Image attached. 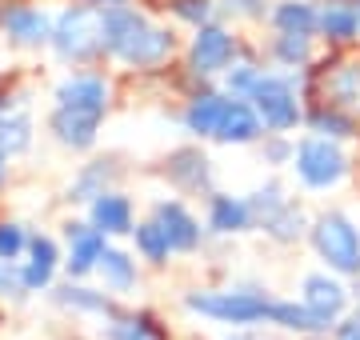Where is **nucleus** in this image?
Listing matches in <instances>:
<instances>
[{
  "instance_id": "473e14b6",
  "label": "nucleus",
  "mask_w": 360,
  "mask_h": 340,
  "mask_svg": "<svg viewBox=\"0 0 360 340\" xmlns=\"http://www.w3.org/2000/svg\"><path fill=\"white\" fill-rule=\"evenodd\" d=\"M25 252H28V233H25V224L0 221V261H20Z\"/></svg>"
},
{
  "instance_id": "bb28decb",
  "label": "nucleus",
  "mask_w": 360,
  "mask_h": 340,
  "mask_svg": "<svg viewBox=\"0 0 360 340\" xmlns=\"http://www.w3.org/2000/svg\"><path fill=\"white\" fill-rule=\"evenodd\" d=\"M132 240H136V252H141L148 264H165L168 252H172V244H168V233L160 228V221H144L132 228Z\"/></svg>"
},
{
  "instance_id": "ea45409f",
  "label": "nucleus",
  "mask_w": 360,
  "mask_h": 340,
  "mask_svg": "<svg viewBox=\"0 0 360 340\" xmlns=\"http://www.w3.org/2000/svg\"><path fill=\"white\" fill-rule=\"evenodd\" d=\"M269 160H272V164H281V160H288V144H284V140L269 144Z\"/></svg>"
},
{
  "instance_id": "4be33fe9",
  "label": "nucleus",
  "mask_w": 360,
  "mask_h": 340,
  "mask_svg": "<svg viewBox=\"0 0 360 340\" xmlns=\"http://www.w3.org/2000/svg\"><path fill=\"white\" fill-rule=\"evenodd\" d=\"M112 160H92V164H84V169L77 172V181L68 184V200L72 204H89V200H96L101 192H108V181H112Z\"/></svg>"
},
{
  "instance_id": "1a4fd4ad",
  "label": "nucleus",
  "mask_w": 360,
  "mask_h": 340,
  "mask_svg": "<svg viewBox=\"0 0 360 340\" xmlns=\"http://www.w3.org/2000/svg\"><path fill=\"white\" fill-rule=\"evenodd\" d=\"M65 240H68V256H65V268L72 280L80 276L96 273V264H101L104 249H108V236L96 228V224H80V221H68L65 224Z\"/></svg>"
},
{
  "instance_id": "a878e982",
  "label": "nucleus",
  "mask_w": 360,
  "mask_h": 340,
  "mask_svg": "<svg viewBox=\"0 0 360 340\" xmlns=\"http://www.w3.org/2000/svg\"><path fill=\"white\" fill-rule=\"evenodd\" d=\"M272 25L281 28V32H304V37H312L316 32V8H312L309 0H284L272 13Z\"/></svg>"
},
{
  "instance_id": "7c9ffc66",
  "label": "nucleus",
  "mask_w": 360,
  "mask_h": 340,
  "mask_svg": "<svg viewBox=\"0 0 360 340\" xmlns=\"http://www.w3.org/2000/svg\"><path fill=\"white\" fill-rule=\"evenodd\" d=\"M108 340H160L148 325V316H112Z\"/></svg>"
},
{
  "instance_id": "cd10ccee",
  "label": "nucleus",
  "mask_w": 360,
  "mask_h": 340,
  "mask_svg": "<svg viewBox=\"0 0 360 340\" xmlns=\"http://www.w3.org/2000/svg\"><path fill=\"white\" fill-rule=\"evenodd\" d=\"M264 233H269L272 240L288 244V240H296V236L304 233V212L296 209V204H281L272 216H264Z\"/></svg>"
},
{
  "instance_id": "7ed1b4c3",
  "label": "nucleus",
  "mask_w": 360,
  "mask_h": 340,
  "mask_svg": "<svg viewBox=\"0 0 360 340\" xmlns=\"http://www.w3.org/2000/svg\"><path fill=\"white\" fill-rule=\"evenodd\" d=\"M184 304H188V313H200L208 320L236 325V328L264 320L272 308V301L260 288H208V292H188Z\"/></svg>"
},
{
  "instance_id": "412c9836",
  "label": "nucleus",
  "mask_w": 360,
  "mask_h": 340,
  "mask_svg": "<svg viewBox=\"0 0 360 340\" xmlns=\"http://www.w3.org/2000/svg\"><path fill=\"white\" fill-rule=\"evenodd\" d=\"M96 273L104 276V288H108L112 296H129L132 288H136V261H132L124 249H104Z\"/></svg>"
},
{
  "instance_id": "c85d7f7f",
  "label": "nucleus",
  "mask_w": 360,
  "mask_h": 340,
  "mask_svg": "<svg viewBox=\"0 0 360 340\" xmlns=\"http://www.w3.org/2000/svg\"><path fill=\"white\" fill-rule=\"evenodd\" d=\"M168 176L184 188H200V184H208V160L200 152H176L168 164Z\"/></svg>"
},
{
  "instance_id": "dca6fc26",
  "label": "nucleus",
  "mask_w": 360,
  "mask_h": 340,
  "mask_svg": "<svg viewBox=\"0 0 360 340\" xmlns=\"http://www.w3.org/2000/svg\"><path fill=\"white\" fill-rule=\"evenodd\" d=\"M324 96H328V105L333 108L360 117V60L336 65L333 72L324 77Z\"/></svg>"
},
{
  "instance_id": "f257e3e1",
  "label": "nucleus",
  "mask_w": 360,
  "mask_h": 340,
  "mask_svg": "<svg viewBox=\"0 0 360 340\" xmlns=\"http://www.w3.org/2000/svg\"><path fill=\"white\" fill-rule=\"evenodd\" d=\"M101 53L129 68H156L172 56V32L124 4H101Z\"/></svg>"
},
{
  "instance_id": "ddd939ff",
  "label": "nucleus",
  "mask_w": 360,
  "mask_h": 340,
  "mask_svg": "<svg viewBox=\"0 0 360 340\" xmlns=\"http://www.w3.org/2000/svg\"><path fill=\"white\" fill-rule=\"evenodd\" d=\"M156 221H160V228L168 233V244H172V252H193L196 244H200V224H196V216L180 200H160L156 204Z\"/></svg>"
},
{
  "instance_id": "58836bf2",
  "label": "nucleus",
  "mask_w": 360,
  "mask_h": 340,
  "mask_svg": "<svg viewBox=\"0 0 360 340\" xmlns=\"http://www.w3.org/2000/svg\"><path fill=\"white\" fill-rule=\"evenodd\" d=\"M336 340H360V316H352V320L336 328Z\"/></svg>"
},
{
  "instance_id": "423d86ee",
  "label": "nucleus",
  "mask_w": 360,
  "mask_h": 340,
  "mask_svg": "<svg viewBox=\"0 0 360 340\" xmlns=\"http://www.w3.org/2000/svg\"><path fill=\"white\" fill-rule=\"evenodd\" d=\"M292 164H296V176L309 184V188H333V184L345 181V172H348L345 152H340L328 136H309V140H300V148L292 152Z\"/></svg>"
},
{
  "instance_id": "9d476101",
  "label": "nucleus",
  "mask_w": 360,
  "mask_h": 340,
  "mask_svg": "<svg viewBox=\"0 0 360 340\" xmlns=\"http://www.w3.org/2000/svg\"><path fill=\"white\" fill-rule=\"evenodd\" d=\"M232 53H236V40H232L229 28L220 25H200L193 37V72L196 77H212V72H224L232 65Z\"/></svg>"
},
{
  "instance_id": "f03ea898",
  "label": "nucleus",
  "mask_w": 360,
  "mask_h": 340,
  "mask_svg": "<svg viewBox=\"0 0 360 340\" xmlns=\"http://www.w3.org/2000/svg\"><path fill=\"white\" fill-rule=\"evenodd\" d=\"M49 48L65 65H89L101 56V4H68L52 16V37Z\"/></svg>"
},
{
  "instance_id": "0eeeda50",
  "label": "nucleus",
  "mask_w": 360,
  "mask_h": 340,
  "mask_svg": "<svg viewBox=\"0 0 360 340\" xmlns=\"http://www.w3.org/2000/svg\"><path fill=\"white\" fill-rule=\"evenodd\" d=\"M52 100H56V108L104 120L108 117V100H112V84H108L101 72H72V77H65L56 84Z\"/></svg>"
},
{
  "instance_id": "37998d69",
  "label": "nucleus",
  "mask_w": 360,
  "mask_h": 340,
  "mask_svg": "<svg viewBox=\"0 0 360 340\" xmlns=\"http://www.w3.org/2000/svg\"><path fill=\"white\" fill-rule=\"evenodd\" d=\"M89 4H124V0H89Z\"/></svg>"
},
{
  "instance_id": "b1692460",
  "label": "nucleus",
  "mask_w": 360,
  "mask_h": 340,
  "mask_svg": "<svg viewBox=\"0 0 360 340\" xmlns=\"http://www.w3.org/2000/svg\"><path fill=\"white\" fill-rule=\"evenodd\" d=\"M248 224H252V209H248V200L212 197V212H208V228H212V233H245Z\"/></svg>"
},
{
  "instance_id": "2f4dec72",
  "label": "nucleus",
  "mask_w": 360,
  "mask_h": 340,
  "mask_svg": "<svg viewBox=\"0 0 360 340\" xmlns=\"http://www.w3.org/2000/svg\"><path fill=\"white\" fill-rule=\"evenodd\" d=\"M309 124L321 136H333V140H345V136H352V120L340 112V108H321V112H312Z\"/></svg>"
},
{
  "instance_id": "f8f14e48",
  "label": "nucleus",
  "mask_w": 360,
  "mask_h": 340,
  "mask_svg": "<svg viewBox=\"0 0 360 340\" xmlns=\"http://www.w3.org/2000/svg\"><path fill=\"white\" fill-rule=\"evenodd\" d=\"M49 132H52V140H56V144H65V148H72V152H84V148H92V144H96L101 120L52 105V112H49Z\"/></svg>"
},
{
  "instance_id": "79ce46f5",
  "label": "nucleus",
  "mask_w": 360,
  "mask_h": 340,
  "mask_svg": "<svg viewBox=\"0 0 360 340\" xmlns=\"http://www.w3.org/2000/svg\"><path fill=\"white\" fill-rule=\"evenodd\" d=\"M4 176H8V157H0V184H4Z\"/></svg>"
},
{
  "instance_id": "72a5a7b5",
  "label": "nucleus",
  "mask_w": 360,
  "mask_h": 340,
  "mask_svg": "<svg viewBox=\"0 0 360 340\" xmlns=\"http://www.w3.org/2000/svg\"><path fill=\"white\" fill-rule=\"evenodd\" d=\"M28 288L16 261H0V301H25Z\"/></svg>"
},
{
  "instance_id": "a18cd8bd",
  "label": "nucleus",
  "mask_w": 360,
  "mask_h": 340,
  "mask_svg": "<svg viewBox=\"0 0 360 340\" xmlns=\"http://www.w3.org/2000/svg\"><path fill=\"white\" fill-rule=\"evenodd\" d=\"M356 4H360V0H356Z\"/></svg>"
},
{
  "instance_id": "9b49d317",
  "label": "nucleus",
  "mask_w": 360,
  "mask_h": 340,
  "mask_svg": "<svg viewBox=\"0 0 360 340\" xmlns=\"http://www.w3.org/2000/svg\"><path fill=\"white\" fill-rule=\"evenodd\" d=\"M28 261L20 264V276H25V288L28 292H44L52 288V276L60 268V249L52 236H28Z\"/></svg>"
},
{
  "instance_id": "39448f33",
  "label": "nucleus",
  "mask_w": 360,
  "mask_h": 340,
  "mask_svg": "<svg viewBox=\"0 0 360 340\" xmlns=\"http://www.w3.org/2000/svg\"><path fill=\"white\" fill-rule=\"evenodd\" d=\"M245 100H252L260 124L272 129V132H288V129H296V120H300V100H296V89H292L288 77L260 72Z\"/></svg>"
},
{
  "instance_id": "6e6552de",
  "label": "nucleus",
  "mask_w": 360,
  "mask_h": 340,
  "mask_svg": "<svg viewBox=\"0 0 360 340\" xmlns=\"http://www.w3.org/2000/svg\"><path fill=\"white\" fill-rule=\"evenodd\" d=\"M0 32L20 44V48H44L52 37V16L37 4H25V0H13L0 8Z\"/></svg>"
},
{
  "instance_id": "f3484780",
  "label": "nucleus",
  "mask_w": 360,
  "mask_h": 340,
  "mask_svg": "<svg viewBox=\"0 0 360 340\" xmlns=\"http://www.w3.org/2000/svg\"><path fill=\"white\" fill-rule=\"evenodd\" d=\"M257 136H260L257 108L248 105L245 96H232L229 108H224V117H220V124H217V140H224V144H248V140H257Z\"/></svg>"
},
{
  "instance_id": "e433bc0d",
  "label": "nucleus",
  "mask_w": 360,
  "mask_h": 340,
  "mask_svg": "<svg viewBox=\"0 0 360 340\" xmlns=\"http://www.w3.org/2000/svg\"><path fill=\"white\" fill-rule=\"evenodd\" d=\"M281 204H288V200L281 197V188L276 184H269V188H260V192H252V200H248V209H252V216H272V212L281 209Z\"/></svg>"
},
{
  "instance_id": "20e7f679",
  "label": "nucleus",
  "mask_w": 360,
  "mask_h": 340,
  "mask_svg": "<svg viewBox=\"0 0 360 340\" xmlns=\"http://www.w3.org/2000/svg\"><path fill=\"white\" fill-rule=\"evenodd\" d=\"M312 244H316V252L328 268L345 276H360V233L352 228L348 216L324 212L321 221L312 224Z\"/></svg>"
},
{
  "instance_id": "a211bd4d",
  "label": "nucleus",
  "mask_w": 360,
  "mask_h": 340,
  "mask_svg": "<svg viewBox=\"0 0 360 340\" xmlns=\"http://www.w3.org/2000/svg\"><path fill=\"white\" fill-rule=\"evenodd\" d=\"M52 296H56V304H60V308H68V313H80V316H108V320L116 316L112 301L104 296V288L96 292V288H84V285H72V280H68V285H60L56 292H52Z\"/></svg>"
},
{
  "instance_id": "c9c22d12",
  "label": "nucleus",
  "mask_w": 360,
  "mask_h": 340,
  "mask_svg": "<svg viewBox=\"0 0 360 340\" xmlns=\"http://www.w3.org/2000/svg\"><path fill=\"white\" fill-rule=\"evenodd\" d=\"M257 77H260V68L248 65V60L232 65L229 68V92H232V96H248V92H252V84H257Z\"/></svg>"
},
{
  "instance_id": "f704fd0d",
  "label": "nucleus",
  "mask_w": 360,
  "mask_h": 340,
  "mask_svg": "<svg viewBox=\"0 0 360 340\" xmlns=\"http://www.w3.org/2000/svg\"><path fill=\"white\" fill-rule=\"evenodd\" d=\"M172 13H176V20H184V25H208V16H212V0H172Z\"/></svg>"
},
{
  "instance_id": "5701e85b",
  "label": "nucleus",
  "mask_w": 360,
  "mask_h": 340,
  "mask_svg": "<svg viewBox=\"0 0 360 340\" xmlns=\"http://www.w3.org/2000/svg\"><path fill=\"white\" fill-rule=\"evenodd\" d=\"M32 148V117L28 112H0V157H20Z\"/></svg>"
},
{
  "instance_id": "4468645a",
  "label": "nucleus",
  "mask_w": 360,
  "mask_h": 340,
  "mask_svg": "<svg viewBox=\"0 0 360 340\" xmlns=\"http://www.w3.org/2000/svg\"><path fill=\"white\" fill-rule=\"evenodd\" d=\"M89 221L96 224L104 236L132 233V200L120 197L116 188H108V192H101L96 200H89Z\"/></svg>"
},
{
  "instance_id": "4c0bfd02",
  "label": "nucleus",
  "mask_w": 360,
  "mask_h": 340,
  "mask_svg": "<svg viewBox=\"0 0 360 340\" xmlns=\"http://www.w3.org/2000/svg\"><path fill=\"white\" fill-rule=\"evenodd\" d=\"M232 13H245V16H260L264 13V0H229Z\"/></svg>"
},
{
  "instance_id": "393cba45",
  "label": "nucleus",
  "mask_w": 360,
  "mask_h": 340,
  "mask_svg": "<svg viewBox=\"0 0 360 340\" xmlns=\"http://www.w3.org/2000/svg\"><path fill=\"white\" fill-rule=\"evenodd\" d=\"M269 320H276V325L288 328V332H324V328H328V320L316 316L309 304H292V301H276L269 308Z\"/></svg>"
},
{
  "instance_id": "2eb2a0df",
  "label": "nucleus",
  "mask_w": 360,
  "mask_h": 340,
  "mask_svg": "<svg viewBox=\"0 0 360 340\" xmlns=\"http://www.w3.org/2000/svg\"><path fill=\"white\" fill-rule=\"evenodd\" d=\"M304 304H309L316 316H324L328 325H333L336 316L345 313V304H348V288L340 285V280H333V276H324V273H312L304 276Z\"/></svg>"
},
{
  "instance_id": "6ab92c4d",
  "label": "nucleus",
  "mask_w": 360,
  "mask_h": 340,
  "mask_svg": "<svg viewBox=\"0 0 360 340\" xmlns=\"http://www.w3.org/2000/svg\"><path fill=\"white\" fill-rule=\"evenodd\" d=\"M316 28H321L328 40L345 44V40H352L360 32V8L348 4V0H328L321 13H316Z\"/></svg>"
},
{
  "instance_id": "aec40b11",
  "label": "nucleus",
  "mask_w": 360,
  "mask_h": 340,
  "mask_svg": "<svg viewBox=\"0 0 360 340\" xmlns=\"http://www.w3.org/2000/svg\"><path fill=\"white\" fill-rule=\"evenodd\" d=\"M229 108V96H217V92H200L193 96V105L184 108V129L193 136H217V124Z\"/></svg>"
},
{
  "instance_id": "c756f323",
  "label": "nucleus",
  "mask_w": 360,
  "mask_h": 340,
  "mask_svg": "<svg viewBox=\"0 0 360 340\" xmlns=\"http://www.w3.org/2000/svg\"><path fill=\"white\" fill-rule=\"evenodd\" d=\"M272 53H276V60L288 68H300V65H309V56H312V44L304 32H281V37L272 40Z\"/></svg>"
},
{
  "instance_id": "a19ab883",
  "label": "nucleus",
  "mask_w": 360,
  "mask_h": 340,
  "mask_svg": "<svg viewBox=\"0 0 360 340\" xmlns=\"http://www.w3.org/2000/svg\"><path fill=\"white\" fill-rule=\"evenodd\" d=\"M8 108H13V96H8V92H0V112H8Z\"/></svg>"
},
{
  "instance_id": "c03bdc74",
  "label": "nucleus",
  "mask_w": 360,
  "mask_h": 340,
  "mask_svg": "<svg viewBox=\"0 0 360 340\" xmlns=\"http://www.w3.org/2000/svg\"><path fill=\"white\" fill-rule=\"evenodd\" d=\"M356 301H360V288H356Z\"/></svg>"
}]
</instances>
